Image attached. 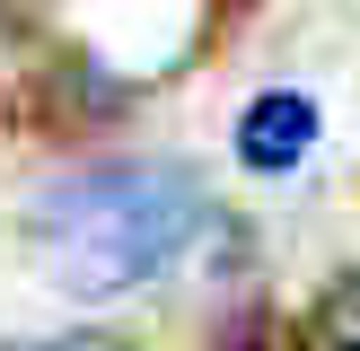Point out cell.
<instances>
[{
	"instance_id": "cell-1",
	"label": "cell",
	"mask_w": 360,
	"mask_h": 351,
	"mask_svg": "<svg viewBox=\"0 0 360 351\" xmlns=\"http://www.w3.org/2000/svg\"><path fill=\"white\" fill-rule=\"evenodd\" d=\"M211 220V193L167 158L70 167L27 202V246L70 298H123L158 281Z\"/></svg>"
},
{
	"instance_id": "cell-2",
	"label": "cell",
	"mask_w": 360,
	"mask_h": 351,
	"mask_svg": "<svg viewBox=\"0 0 360 351\" xmlns=\"http://www.w3.org/2000/svg\"><path fill=\"white\" fill-rule=\"evenodd\" d=\"M308 150H316V97H299V88H264L238 114V158L255 176H290Z\"/></svg>"
},
{
	"instance_id": "cell-3",
	"label": "cell",
	"mask_w": 360,
	"mask_h": 351,
	"mask_svg": "<svg viewBox=\"0 0 360 351\" xmlns=\"http://www.w3.org/2000/svg\"><path fill=\"white\" fill-rule=\"evenodd\" d=\"M316 343L326 351H360V272H343L326 298H316Z\"/></svg>"
},
{
	"instance_id": "cell-4",
	"label": "cell",
	"mask_w": 360,
	"mask_h": 351,
	"mask_svg": "<svg viewBox=\"0 0 360 351\" xmlns=\"http://www.w3.org/2000/svg\"><path fill=\"white\" fill-rule=\"evenodd\" d=\"M220 351H308V343H299L281 316H238V325L220 333Z\"/></svg>"
},
{
	"instance_id": "cell-5",
	"label": "cell",
	"mask_w": 360,
	"mask_h": 351,
	"mask_svg": "<svg viewBox=\"0 0 360 351\" xmlns=\"http://www.w3.org/2000/svg\"><path fill=\"white\" fill-rule=\"evenodd\" d=\"M0 351H132L115 333H53V343H0Z\"/></svg>"
}]
</instances>
